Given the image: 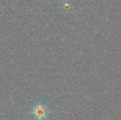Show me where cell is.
Segmentation results:
<instances>
[{
    "mask_svg": "<svg viewBox=\"0 0 121 120\" xmlns=\"http://www.w3.org/2000/svg\"><path fill=\"white\" fill-rule=\"evenodd\" d=\"M49 109L45 105L42 104H37L32 109V114L36 120L46 119L49 116Z\"/></svg>",
    "mask_w": 121,
    "mask_h": 120,
    "instance_id": "1",
    "label": "cell"
}]
</instances>
